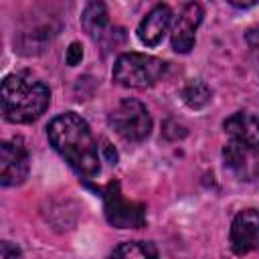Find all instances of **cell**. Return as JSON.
I'll use <instances>...</instances> for the list:
<instances>
[{
  "label": "cell",
  "instance_id": "9a60e30c",
  "mask_svg": "<svg viewBox=\"0 0 259 259\" xmlns=\"http://www.w3.org/2000/svg\"><path fill=\"white\" fill-rule=\"evenodd\" d=\"M0 257H2V259H20V257H22V253H20V249H18L14 243L4 241V243H2Z\"/></svg>",
  "mask_w": 259,
  "mask_h": 259
},
{
  "label": "cell",
  "instance_id": "3957f363",
  "mask_svg": "<svg viewBox=\"0 0 259 259\" xmlns=\"http://www.w3.org/2000/svg\"><path fill=\"white\" fill-rule=\"evenodd\" d=\"M2 115L10 123H30L38 119L49 103V87L30 73H12L2 81Z\"/></svg>",
  "mask_w": 259,
  "mask_h": 259
},
{
  "label": "cell",
  "instance_id": "30bf717a",
  "mask_svg": "<svg viewBox=\"0 0 259 259\" xmlns=\"http://www.w3.org/2000/svg\"><path fill=\"white\" fill-rule=\"evenodd\" d=\"M172 22V8L168 4H156L138 24V38L146 47H156L168 32Z\"/></svg>",
  "mask_w": 259,
  "mask_h": 259
},
{
  "label": "cell",
  "instance_id": "ba28073f",
  "mask_svg": "<svg viewBox=\"0 0 259 259\" xmlns=\"http://www.w3.org/2000/svg\"><path fill=\"white\" fill-rule=\"evenodd\" d=\"M231 249L237 255H247L259 249V210L243 208L235 214L229 233Z\"/></svg>",
  "mask_w": 259,
  "mask_h": 259
},
{
  "label": "cell",
  "instance_id": "5b68a950",
  "mask_svg": "<svg viewBox=\"0 0 259 259\" xmlns=\"http://www.w3.org/2000/svg\"><path fill=\"white\" fill-rule=\"evenodd\" d=\"M109 125L127 142H142L152 132V115L142 101L125 97L109 113Z\"/></svg>",
  "mask_w": 259,
  "mask_h": 259
},
{
  "label": "cell",
  "instance_id": "9c48e42d",
  "mask_svg": "<svg viewBox=\"0 0 259 259\" xmlns=\"http://www.w3.org/2000/svg\"><path fill=\"white\" fill-rule=\"evenodd\" d=\"M202 22V8L200 4L196 2H188L180 14L176 16L174 20V26H172V49L176 53H190L192 47H194V40H196V28L200 26Z\"/></svg>",
  "mask_w": 259,
  "mask_h": 259
},
{
  "label": "cell",
  "instance_id": "6da1fadb",
  "mask_svg": "<svg viewBox=\"0 0 259 259\" xmlns=\"http://www.w3.org/2000/svg\"><path fill=\"white\" fill-rule=\"evenodd\" d=\"M47 136L51 146L79 176L93 178L95 174H99L97 142L91 134L89 123L81 115L67 111L53 117L47 125Z\"/></svg>",
  "mask_w": 259,
  "mask_h": 259
},
{
  "label": "cell",
  "instance_id": "52a82bcc",
  "mask_svg": "<svg viewBox=\"0 0 259 259\" xmlns=\"http://www.w3.org/2000/svg\"><path fill=\"white\" fill-rule=\"evenodd\" d=\"M30 156L20 138L4 140L0 144V182L2 186L22 184L28 176Z\"/></svg>",
  "mask_w": 259,
  "mask_h": 259
},
{
  "label": "cell",
  "instance_id": "7a4b0ae2",
  "mask_svg": "<svg viewBox=\"0 0 259 259\" xmlns=\"http://www.w3.org/2000/svg\"><path fill=\"white\" fill-rule=\"evenodd\" d=\"M227 142L223 146L225 166L245 182L259 178V119L249 111H237L223 123Z\"/></svg>",
  "mask_w": 259,
  "mask_h": 259
},
{
  "label": "cell",
  "instance_id": "277c9868",
  "mask_svg": "<svg viewBox=\"0 0 259 259\" xmlns=\"http://www.w3.org/2000/svg\"><path fill=\"white\" fill-rule=\"evenodd\" d=\"M166 73V63L144 53H123L115 59L111 77L117 85L127 89H148L156 85Z\"/></svg>",
  "mask_w": 259,
  "mask_h": 259
},
{
  "label": "cell",
  "instance_id": "8992f818",
  "mask_svg": "<svg viewBox=\"0 0 259 259\" xmlns=\"http://www.w3.org/2000/svg\"><path fill=\"white\" fill-rule=\"evenodd\" d=\"M103 210L109 225L117 229H140L146 225V206L125 198L117 180H111L103 190Z\"/></svg>",
  "mask_w": 259,
  "mask_h": 259
},
{
  "label": "cell",
  "instance_id": "e0dca14e",
  "mask_svg": "<svg viewBox=\"0 0 259 259\" xmlns=\"http://www.w3.org/2000/svg\"><path fill=\"white\" fill-rule=\"evenodd\" d=\"M103 152H105V156H107V162H109V164H115V162H117V152H115V150H111V146H109V144H105Z\"/></svg>",
  "mask_w": 259,
  "mask_h": 259
},
{
  "label": "cell",
  "instance_id": "8fae6325",
  "mask_svg": "<svg viewBox=\"0 0 259 259\" xmlns=\"http://www.w3.org/2000/svg\"><path fill=\"white\" fill-rule=\"evenodd\" d=\"M81 24L87 34L93 38H101L109 24V14L103 2H89L81 14Z\"/></svg>",
  "mask_w": 259,
  "mask_h": 259
},
{
  "label": "cell",
  "instance_id": "5bb4252c",
  "mask_svg": "<svg viewBox=\"0 0 259 259\" xmlns=\"http://www.w3.org/2000/svg\"><path fill=\"white\" fill-rule=\"evenodd\" d=\"M81 59H83V47H81V42H71L69 45V49H67V55H65V61H67V65L69 67H75V65H79L81 63Z\"/></svg>",
  "mask_w": 259,
  "mask_h": 259
},
{
  "label": "cell",
  "instance_id": "4fadbf2b",
  "mask_svg": "<svg viewBox=\"0 0 259 259\" xmlns=\"http://www.w3.org/2000/svg\"><path fill=\"white\" fill-rule=\"evenodd\" d=\"M180 97H182V101H184L190 109H202L204 105L210 103L212 91H210V87H208L204 81L192 79V81H188V83L182 87Z\"/></svg>",
  "mask_w": 259,
  "mask_h": 259
},
{
  "label": "cell",
  "instance_id": "7c38bea8",
  "mask_svg": "<svg viewBox=\"0 0 259 259\" xmlns=\"http://www.w3.org/2000/svg\"><path fill=\"white\" fill-rule=\"evenodd\" d=\"M109 259H160V257H158V249L148 241H125L111 251Z\"/></svg>",
  "mask_w": 259,
  "mask_h": 259
},
{
  "label": "cell",
  "instance_id": "2e32d148",
  "mask_svg": "<svg viewBox=\"0 0 259 259\" xmlns=\"http://www.w3.org/2000/svg\"><path fill=\"white\" fill-rule=\"evenodd\" d=\"M247 42H249L251 51L255 53V57H257V61H259V26H255V28H251V30L247 32Z\"/></svg>",
  "mask_w": 259,
  "mask_h": 259
}]
</instances>
